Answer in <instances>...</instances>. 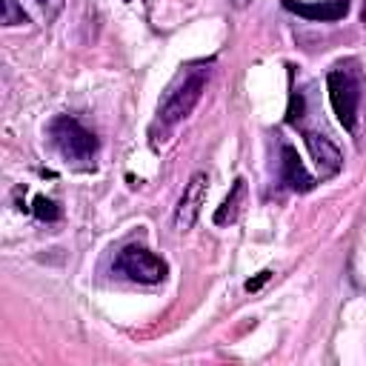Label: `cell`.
Here are the masks:
<instances>
[{"instance_id": "cell-13", "label": "cell", "mask_w": 366, "mask_h": 366, "mask_svg": "<svg viewBox=\"0 0 366 366\" xmlns=\"http://www.w3.org/2000/svg\"><path fill=\"white\" fill-rule=\"evenodd\" d=\"M269 277H272V272H269V269H263V272H257L254 277H249V280L243 283V289H246V292H257Z\"/></svg>"}, {"instance_id": "cell-2", "label": "cell", "mask_w": 366, "mask_h": 366, "mask_svg": "<svg viewBox=\"0 0 366 366\" xmlns=\"http://www.w3.org/2000/svg\"><path fill=\"white\" fill-rule=\"evenodd\" d=\"M326 92L329 103L340 120V126L355 134L357 132V112H360V97H363V74L355 63H337L326 74Z\"/></svg>"}, {"instance_id": "cell-8", "label": "cell", "mask_w": 366, "mask_h": 366, "mask_svg": "<svg viewBox=\"0 0 366 366\" xmlns=\"http://www.w3.org/2000/svg\"><path fill=\"white\" fill-rule=\"evenodd\" d=\"M280 180H283V186L292 189V192H312V189H315V177H312L309 169L303 166L297 149L289 146V143L280 146Z\"/></svg>"}, {"instance_id": "cell-3", "label": "cell", "mask_w": 366, "mask_h": 366, "mask_svg": "<svg viewBox=\"0 0 366 366\" xmlns=\"http://www.w3.org/2000/svg\"><path fill=\"white\" fill-rule=\"evenodd\" d=\"M49 137L54 143V149L74 163H89L97 154V137L94 132H89L77 117L71 114H57L49 123Z\"/></svg>"}, {"instance_id": "cell-5", "label": "cell", "mask_w": 366, "mask_h": 366, "mask_svg": "<svg viewBox=\"0 0 366 366\" xmlns=\"http://www.w3.org/2000/svg\"><path fill=\"white\" fill-rule=\"evenodd\" d=\"M206 194H209V177L206 172H194L177 200V209H174V229L177 232H189L197 217H200V209L206 203Z\"/></svg>"}, {"instance_id": "cell-15", "label": "cell", "mask_w": 366, "mask_h": 366, "mask_svg": "<svg viewBox=\"0 0 366 366\" xmlns=\"http://www.w3.org/2000/svg\"><path fill=\"white\" fill-rule=\"evenodd\" d=\"M123 3H134V0H123ZM140 3H146V0H140Z\"/></svg>"}, {"instance_id": "cell-1", "label": "cell", "mask_w": 366, "mask_h": 366, "mask_svg": "<svg viewBox=\"0 0 366 366\" xmlns=\"http://www.w3.org/2000/svg\"><path fill=\"white\" fill-rule=\"evenodd\" d=\"M212 77L209 66H186L180 69V74L169 83V89L163 92L160 103H157V123L160 129H172L180 120H186L192 114V109L200 103L203 89Z\"/></svg>"}, {"instance_id": "cell-14", "label": "cell", "mask_w": 366, "mask_h": 366, "mask_svg": "<svg viewBox=\"0 0 366 366\" xmlns=\"http://www.w3.org/2000/svg\"><path fill=\"white\" fill-rule=\"evenodd\" d=\"M229 3H232V6H234V9H246V6H249V3H252V0H229Z\"/></svg>"}, {"instance_id": "cell-6", "label": "cell", "mask_w": 366, "mask_h": 366, "mask_svg": "<svg viewBox=\"0 0 366 366\" xmlns=\"http://www.w3.org/2000/svg\"><path fill=\"white\" fill-rule=\"evenodd\" d=\"M303 143H306V149H309V154H312V160L323 177H332L343 169V154L332 137H326L315 129H303Z\"/></svg>"}, {"instance_id": "cell-9", "label": "cell", "mask_w": 366, "mask_h": 366, "mask_svg": "<svg viewBox=\"0 0 366 366\" xmlns=\"http://www.w3.org/2000/svg\"><path fill=\"white\" fill-rule=\"evenodd\" d=\"M243 200H246V180H243V177H237V180L232 183V189H229L226 200L217 206V212H214V223H217V226L234 223V220H237V214H240Z\"/></svg>"}, {"instance_id": "cell-12", "label": "cell", "mask_w": 366, "mask_h": 366, "mask_svg": "<svg viewBox=\"0 0 366 366\" xmlns=\"http://www.w3.org/2000/svg\"><path fill=\"white\" fill-rule=\"evenodd\" d=\"M300 117H303V94L300 92H292L289 94V109H286V123L297 126Z\"/></svg>"}, {"instance_id": "cell-10", "label": "cell", "mask_w": 366, "mask_h": 366, "mask_svg": "<svg viewBox=\"0 0 366 366\" xmlns=\"http://www.w3.org/2000/svg\"><path fill=\"white\" fill-rule=\"evenodd\" d=\"M31 212H34V217L43 220V223H54V220L60 217V206H57L54 200L43 197V194H37V197L31 200Z\"/></svg>"}, {"instance_id": "cell-7", "label": "cell", "mask_w": 366, "mask_h": 366, "mask_svg": "<svg viewBox=\"0 0 366 366\" xmlns=\"http://www.w3.org/2000/svg\"><path fill=\"white\" fill-rule=\"evenodd\" d=\"M286 11L312 20V23H335L349 14V0H280Z\"/></svg>"}, {"instance_id": "cell-11", "label": "cell", "mask_w": 366, "mask_h": 366, "mask_svg": "<svg viewBox=\"0 0 366 366\" xmlns=\"http://www.w3.org/2000/svg\"><path fill=\"white\" fill-rule=\"evenodd\" d=\"M26 11L17 6V0H3V26H17L26 23Z\"/></svg>"}, {"instance_id": "cell-16", "label": "cell", "mask_w": 366, "mask_h": 366, "mask_svg": "<svg viewBox=\"0 0 366 366\" xmlns=\"http://www.w3.org/2000/svg\"><path fill=\"white\" fill-rule=\"evenodd\" d=\"M40 3H46V0H40Z\"/></svg>"}, {"instance_id": "cell-4", "label": "cell", "mask_w": 366, "mask_h": 366, "mask_svg": "<svg viewBox=\"0 0 366 366\" xmlns=\"http://www.w3.org/2000/svg\"><path fill=\"white\" fill-rule=\"evenodd\" d=\"M114 269L120 274H126L129 280H137V283H160L166 274H169V266L163 257H157L154 252H149L146 246H126L117 260H114Z\"/></svg>"}]
</instances>
